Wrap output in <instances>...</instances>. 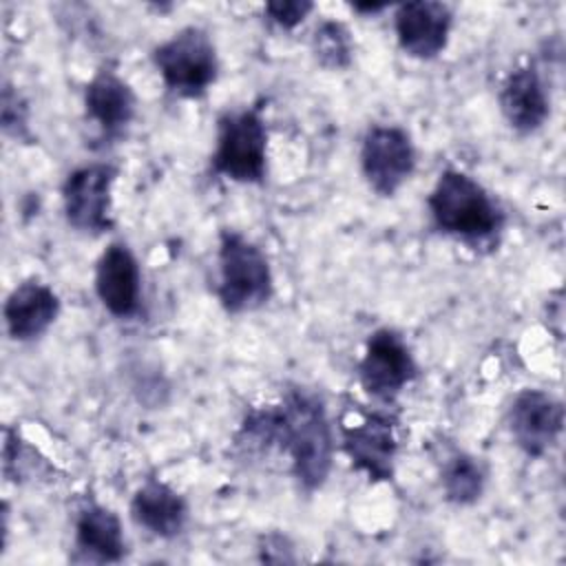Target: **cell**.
I'll return each instance as SVG.
<instances>
[{
  "instance_id": "cell-1",
  "label": "cell",
  "mask_w": 566,
  "mask_h": 566,
  "mask_svg": "<svg viewBox=\"0 0 566 566\" xmlns=\"http://www.w3.org/2000/svg\"><path fill=\"white\" fill-rule=\"evenodd\" d=\"M232 442L245 460L285 455L294 482L305 493L318 491L334 464V431L325 400L303 385H290L276 402L250 407Z\"/></svg>"
},
{
  "instance_id": "cell-2",
  "label": "cell",
  "mask_w": 566,
  "mask_h": 566,
  "mask_svg": "<svg viewBox=\"0 0 566 566\" xmlns=\"http://www.w3.org/2000/svg\"><path fill=\"white\" fill-rule=\"evenodd\" d=\"M427 212L436 232L473 250L497 243L506 226V212L493 192L460 168H444L438 175Z\"/></svg>"
},
{
  "instance_id": "cell-3",
  "label": "cell",
  "mask_w": 566,
  "mask_h": 566,
  "mask_svg": "<svg viewBox=\"0 0 566 566\" xmlns=\"http://www.w3.org/2000/svg\"><path fill=\"white\" fill-rule=\"evenodd\" d=\"M217 301L228 314L256 312L274 294V274L265 252L232 228L219 232Z\"/></svg>"
},
{
  "instance_id": "cell-4",
  "label": "cell",
  "mask_w": 566,
  "mask_h": 566,
  "mask_svg": "<svg viewBox=\"0 0 566 566\" xmlns=\"http://www.w3.org/2000/svg\"><path fill=\"white\" fill-rule=\"evenodd\" d=\"M268 139L261 106L223 111L217 117L214 150L210 155L212 175L243 186L265 184Z\"/></svg>"
},
{
  "instance_id": "cell-5",
  "label": "cell",
  "mask_w": 566,
  "mask_h": 566,
  "mask_svg": "<svg viewBox=\"0 0 566 566\" xmlns=\"http://www.w3.org/2000/svg\"><path fill=\"white\" fill-rule=\"evenodd\" d=\"M164 88L177 99H201L219 77V53L203 27L188 24L150 51Z\"/></svg>"
},
{
  "instance_id": "cell-6",
  "label": "cell",
  "mask_w": 566,
  "mask_h": 566,
  "mask_svg": "<svg viewBox=\"0 0 566 566\" xmlns=\"http://www.w3.org/2000/svg\"><path fill=\"white\" fill-rule=\"evenodd\" d=\"M119 168L111 161H91L73 168L62 181V210L66 223L91 237L115 228L113 186Z\"/></svg>"
},
{
  "instance_id": "cell-7",
  "label": "cell",
  "mask_w": 566,
  "mask_h": 566,
  "mask_svg": "<svg viewBox=\"0 0 566 566\" xmlns=\"http://www.w3.org/2000/svg\"><path fill=\"white\" fill-rule=\"evenodd\" d=\"M418 371L409 343L394 327L374 329L367 336L363 356L356 365L358 385L380 405H391L402 389L418 378Z\"/></svg>"
},
{
  "instance_id": "cell-8",
  "label": "cell",
  "mask_w": 566,
  "mask_h": 566,
  "mask_svg": "<svg viewBox=\"0 0 566 566\" xmlns=\"http://www.w3.org/2000/svg\"><path fill=\"white\" fill-rule=\"evenodd\" d=\"M398 413L391 409H374L354 422L340 424V449L354 471L369 482H391L400 449Z\"/></svg>"
},
{
  "instance_id": "cell-9",
  "label": "cell",
  "mask_w": 566,
  "mask_h": 566,
  "mask_svg": "<svg viewBox=\"0 0 566 566\" xmlns=\"http://www.w3.org/2000/svg\"><path fill=\"white\" fill-rule=\"evenodd\" d=\"M360 172L378 197H394L416 170V146L411 135L396 124H374L360 139Z\"/></svg>"
},
{
  "instance_id": "cell-10",
  "label": "cell",
  "mask_w": 566,
  "mask_h": 566,
  "mask_svg": "<svg viewBox=\"0 0 566 566\" xmlns=\"http://www.w3.org/2000/svg\"><path fill=\"white\" fill-rule=\"evenodd\" d=\"M506 429L526 458H544L564 431V405L551 391L522 389L506 407Z\"/></svg>"
},
{
  "instance_id": "cell-11",
  "label": "cell",
  "mask_w": 566,
  "mask_h": 566,
  "mask_svg": "<svg viewBox=\"0 0 566 566\" xmlns=\"http://www.w3.org/2000/svg\"><path fill=\"white\" fill-rule=\"evenodd\" d=\"M84 117L104 144H117L130 130L137 117V95L111 64L99 66L86 82Z\"/></svg>"
},
{
  "instance_id": "cell-12",
  "label": "cell",
  "mask_w": 566,
  "mask_h": 566,
  "mask_svg": "<svg viewBox=\"0 0 566 566\" xmlns=\"http://www.w3.org/2000/svg\"><path fill=\"white\" fill-rule=\"evenodd\" d=\"M93 287L99 305L117 321H130L142 312V270L135 252L124 241L108 243L97 263Z\"/></svg>"
},
{
  "instance_id": "cell-13",
  "label": "cell",
  "mask_w": 566,
  "mask_h": 566,
  "mask_svg": "<svg viewBox=\"0 0 566 566\" xmlns=\"http://www.w3.org/2000/svg\"><path fill=\"white\" fill-rule=\"evenodd\" d=\"M453 29V9L438 0H411L394 9V33L400 51L429 62L444 53Z\"/></svg>"
},
{
  "instance_id": "cell-14",
  "label": "cell",
  "mask_w": 566,
  "mask_h": 566,
  "mask_svg": "<svg viewBox=\"0 0 566 566\" xmlns=\"http://www.w3.org/2000/svg\"><path fill=\"white\" fill-rule=\"evenodd\" d=\"M497 104L513 133L526 137L544 128L551 117V97L533 62L520 64L504 75L497 88Z\"/></svg>"
},
{
  "instance_id": "cell-15",
  "label": "cell",
  "mask_w": 566,
  "mask_h": 566,
  "mask_svg": "<svg viewBox=\"0 0 566 566\" xmlns=\"http://www.w3.org/2000/svg\"><path fill=\"white\" fill-rule=\"evenodd\" d=\"M73 562L119 564L128 553L119 515L95 500L82 502L73 517Z\"/></svg>"
},
{
  "instance_id": "cell-16",
  "label": "cell",
  "mask_w": 566,
  "mask_h": 566,
  "mask_svg": "<svg viewBox=\"0 0 566 566\" xmlns=\"http://www.w3.org/2000/svg\"><path fill=\"white\" fill-rule=\"evenodd\" d=\"M60 310L62 301L49 283L40 279H27L18 283L9 292L2 307L9 338L18 343L38 340L57 321Z\"/></svg>"
},
{
  "instance_id": "cell-17",
  "label": "cell",
  "mask_w": 566,
  "mask_h": 566,
  "mask_svg": "<svg viewBox=\"0 0 566 566\" xmlns=\"http://www.w3.org/2000/svg\"><path fill=\"white\" fill-rule=\"evenodd\" d=\"M128 513L135 526L144 528L148 535L157 539H175L184 533L190 509L186 497L168 482L148 478L135 489Z\"/></svg>"
},
{
  "instance_id": "cell-18",
  "label": "cell",
  "mask_w": 566,
  "mask_h": 566,
  "mask_svg": "<svg viewBox=\"0 0 566 566\" xmlns=\"http://www.w3.org/2000/svg\"><path fill=\"white\" fill-rule=\"evenodd\" d=\"M440 489L447 502L455 506H471L484 495L486 469L475 455L453 451L440 467Z\"/></svg>"
},
{
  "instance_id": "cell-19",
  "label": "cell",
  "mask_w": 566,
  "mask_h": 566,
  "mask_svg": "<svg viewBox=\"0 0 566 566\" xmlns=\"http://www.w3.org/2000/svg\"><path fill=\"white\" fill-rule=\"evenodd\" d=\"M354 35L340 20H321L310 38L314 62L325 71H345L354 62Z\"/></svg>"
},
{
  "instance_id": "cell-20",
  "label": "cell",
  "mask_w": 566,
  "mask_h": 566,
  "mask_svg": "<svg viewBox=\"0 0 566 566\" xmlns=\"http://www.w3.org/2000/svg\"><path fill=\"white\" fill-rule=\"evenodd\" d=\"M0 126L2 133L15 142L31 144L33 135L29 128V106L18 88L9 82L2 84V99H0Z\"/></svg>"
},
{
  "instance_id": "cell-21",
  "label": "cell",
  "mask_w": 566,
  "mask_h": 566,
  "mask_svg": "<svg viewBox=\"0 0 566 566\" xmlns=\"http://www.w3.org/2000/svg\"><path fill=\"white\" fill-rule=\"evenodd\" d=\"M314 9L316 7L310 0H272V2H265L263 13L279 29L294 31Z\"/></svg>"
},
{
  "instance_id": "cell-22",
  "label": "cell",
  "mask_w": 566,
  "mask_h": 566,
  "mask_svg": "<svg viewBox=\"0 0 566 566\" xmlns=\"http://www.w3.org/2000/svg\"><path fill=\"white\" fill-rule=\"evenodd\" d=\"M256 551H259V559L261 562H294L296 559L292 555L294 546H292L290 537L283 535V533L261 535Z\"/></svg>"
},
{
  "instance_id": "cell-23",
  "label": "cell",
  "mask_w": 566,
  "mask_h": 566,
  "mask_svg": "<svg viewBox=\"0 0 566 566\" xmlns=\"http://www.w3.org/2000/svg\"><path fill=\"white\" fill-rule=\"evenodd\" d=\"M387 7H389V4H382V2H378V4H376V2H354V4H352L354 11L365 13V15H369V13H371V15H374V13H380V11H385Z\"/></svg>"
}]
</instances>
